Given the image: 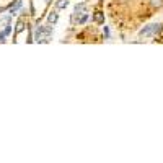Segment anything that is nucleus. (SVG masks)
Returning <instances> with one entry per match:
<instances>
[{
	"mask_svg": "<svg viewBox=\"0 0 163 163\" xmlns=\"http://www.w3.org/2000/svg\"><path fill=\"white\" fill-rule=\"evenodd\" d=\"M57 20H59V15H57V12H51L49 13V17H47V21H49V25H54V23H57Z\"/></svg>",
	"mask_w": 163,
	"mask_h": 163,
	"instance_id": "1",
	"label": "nucleus"
},
{
	"mask_svg": "<svg viewBox=\"0 0 163 163\" xmlns=\"http://www.w3.org/2000/svg\"><path fill=\"white\" fill-rule=\"evenodd\" d=\"M95 21H96V23H100V25H103V23H104V13H103V12H96Z\"/></svg>",
	"mask_w": 163,
	"mask_h": 163,
	"instance_id": "2",
	"label": "nucleus"
},
{
	"mask_svg": "<svg viewBox=\"0 0 163 163\" xmlns=\"http://www.w3.org/2000/svg\"><path fill=\"white\" fill-rule=\"evenodd\" d=\"M21 8V0H17V3H15V7H12V10H10V13L12 15H17V12Z\"/></svg>",
	"mask_w": 163,
	"mask_h": 163,
	"instance_id": "3",
	"label": "nucleus"
},
{
	"mask_svg": "<svg viewBox=\"0 0 163 163\" xmlns=\"http://www.w3.org/2000/svg\"><path fill=\"white\" fill-rule=\"evenodd\" d=\"M23 28H25V21H23V20H18V23H17V31H15V34L21 33V31H23Z\"/></svg>",
	"mask_w": 163,
	"mask_h": 163,
	"instance_id": "4",
	"label": "nucleus"
},
{
	"mask_svg": "<svg viewBox=\"0 0 163 163\" xmlns=\"http://www.w3.org/2000/svg\"><path fill=\"white\" fill-rule=\"evenodd\" d=\"M67 5H69V0H59V2H57V8L62 10V8H65Z\"/></svg>",
	"mask_w": 163,
	"mask_h": 163,
	"instance_id": "5",
	"label": "nucleus"
},
{
	"mask_svg": "<svg viewBox=\"0 0 163 163\" xmlns=\"http://www.w3.org/2000/svg\"><path fill=\"white\" fill-rule=\"evenodd\" d=\"M85 10V3H79V5H75V13H80Z\"/></svg>",
	"mask_w": 163,
	"mask_h": 163,
	"instance_id": "6",
	"label": "nucleus"
},
{
	"mask_svg": "<svg viewBox=\"0 0 163 163\" xmlns=\"http://www.w3.org/2000/svg\"><path fill=\"white\" fill-rule=\"evenodd\" d=\"M87 20H88V15L85 13V15H82V18L79 20V23H80V25H85V23H87Z\"/></svg>",
	"mask_w": 163,
	"mask_h": 163,
	"instance_id": "7",
	"label": "nucleus"
},
{
	"mask_svg": "<svg viewBox=\"0 0 163 163\" xmlns=\"http://www.w3.org/2000/svg\"><path fill=\"white\" fill-rule=\"evenodd\" d=\"M103 33H104V38H106V39H109V28H108V26H104V28H103Z\"/></svg>",
	"mask_w": 163,
	"mask_h": 163,
	"instance_id": "8",
	"label": "nucleus"
},
{
	"mask_svg": "<svg viewBox=\"0 0 163 163\" xmlns=\"http://www.w3.org/2000/svg\"><path fill=\"white\" fill-rule=\"evenodd\" d=\"M3 31H5V34H7V36H8V34L12 33V25L8 23V25H7V26H5V30H3Z\"/></svg>",
	"mask_w": 163,
	"mask_h": 163,
	"instance_id": "9",
	"label": "nucleus"
},
{
	"mask_svg": "<svg viewBox=\"0 0 163 163\" xmlns=\"http://www.w3.org/2000/svg\"><path fill=\"white\" fill-rule=\"evenodd\" d=\"M5 38H7V34H5V31H2V33H0V42H3Z\"/></svg>",
	"mask_w": 163,
	"mask_h": 163,
	"instance_id": "10",
	"label": "nucleus"
}]
</instances>
